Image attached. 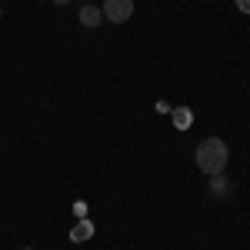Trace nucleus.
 Masks as SVG:
<instances>
[{
    "label": "nucleus",
    "mask_w": 250,
    "mask_h": 250,
    "mask_svg": "<svg viewBox=\"0 0 250 250\" xmlns=\"http://www.w3.org/2000/svg\"><path fill=\"white\" fill-rule=\"evenodd\" d=\"M193 160H197V170L207 173V177H217L224 173L227 160H230V147L220 140V137H204L193 150Z\"/></svg>",
    "instance_id": "f257e3e1"
},
{
    "label": "nucleus",
    "mask_w": 250,
    "mask_h": 250,
    "mask_svg": "<svg viewBox=\"0 0 250 250\" xmlns=\"http://www.w3.org/2000/svg\"><path fill=\"white\" fill-rule=\"evenodd\" d=\"M100 10H104V20L110 23H127L134 17V0H107Z\"/></svg>",
    "instance_id": "f03ea898"
},
{
    "label": "nucleus",
    "mask_w": 250,
    "mask_h": 250,
    "mask_svg": "<svg viewBox=\"0 0 250 250\" xmlns=\"http://www.w3.org/2000/svg\"><path fill=\"white\" fill-rule=\"evenodd\" d=\"M77 20H80V27L94 30V27H100V23H104V10H100V7H94V3H83V7H80V14H77Z\"/></svg>",
    "instance_id": "7ed1b4c3"
},
{
    "label": "nucleus",
    "mask_w": 250,
    "mask_h": 250,
    "mask_svg": "<svg viewBox=\"0 0 250 250\" xmlns=\"http://www.w3.org/2000/svg\"><path fill=\"white\" fill-rule=\"evenodd\" d=\"M170 117H173V127H177V130H190V124H193V110L190 107H173Z\"/></svg>",
    "instance_id": "20e7f679"
},
{
    "label": "nucleus",
    "mask_w": 250,
    "mask_h": 250,
    "mask_svg": "<svg viewBox=\"0 0 250 250\" xmlns=\"http://www.w3.org/2000/svg\"><path fill=\"white\" fill-rule=\"evenodd\" d=\"M87 237H90V224H80L74 230V240H87Z\"/></svg>",
    "instance_id": "39448f33"
},
{
    "label": "nucleus",
    "mask_w": 250,
    "mask_h": 250,
    "mask_svg": "<svg viewBox=\"0 0 250 250\" xmlns=\"http://www.w3.org/2000/svg\"><path fill=\"white\" fill-rule=\"evenodd\" d=\"M233 3H237V7H240L244 14H250V0H233Z\"/></svg>",
    "instance_id": "423d86ee"
},
{
    "label": "nucleus",
    "mask_w": 250,
    "mask_h": 250,
    "mask_svg": "<svg viewBox=\"0 0 250 250\" xmlns=\"http://www.w3.org/2000/svg\"><path fill=\"white\" fill-rule=\"evenodd\" d=\"M54 3H57V7H63V3H70V0H54Z\"/></svg>",
    "instance_id": "0eeeda50"
},
{
    "label": "nucleus",
    "mask_w": 250,
    "mask_h": 250,
    "mask_svg": "<svg viewBox=\"0 0 250 250\" xmlns=\"http://www.w3.org/2000/svg\"><path fill=\"white\" fill-rule=\"evenodd\" d=\"M0 20H3V7H0Z\"/></svg>",
    "instance_id": "6e6552de"
},
{
    "label": "nucleus",
    "mask_w": 250,
    "mask_h": 250,
    "mask_svg": "<svg viewBox=\"0 0 250 250\" xmlns=\"http://www.w3.org/2000/svg\"><path fill=\"white\" fill-rule=\"evenodd\" d=\"M23 250H34V247H23Z\"/></svg>",
    "instance_id": "1a4fd4ad"
}]
</instances>
